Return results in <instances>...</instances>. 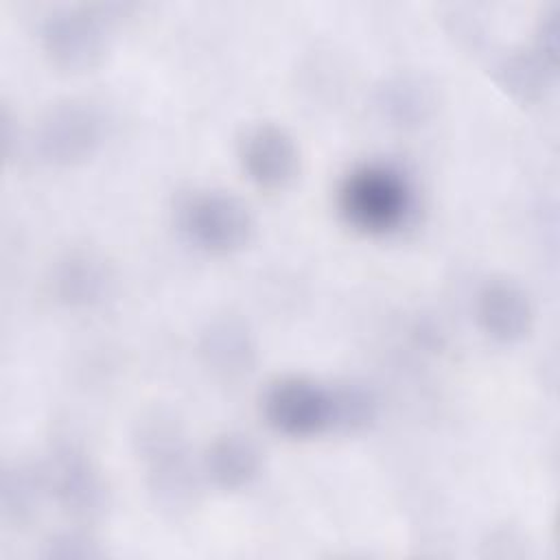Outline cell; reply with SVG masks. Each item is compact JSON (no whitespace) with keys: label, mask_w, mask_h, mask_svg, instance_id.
<instances>
[{"label":"cell","mask_w":560,"mask_h":560,"mask_svg":"<svg viewBox=\"0 0 560 560\" xmlns=\"http://www.w3.org/2000/svg\"><path fill=\"white\" fill-rule=\"evenodd\" d=\"M39 44L55 68L66 72L92 70L109 48L107 20L88 7L55 9L39 26Z\"/></svg>","instance_id":"6"},{"label":"cell","mask_w":560,"mask_h":560,"mask_svg":"<svg viewBox=\"0 0 560 560\" xmlns=\"http://www.w3.org/2000/svg\"><path fill=\"white\" fill-rule=\"evenodd\" d=\"M133 448L147 468L144 483L153 508L171 521L186 518L199 505L201 477L184 424L175 413L153 409L136 422Z\"/></svg>","instance_id":"1"},{"label":"cell","mask_w":560,"mask_h":560,"mask_svg":"<svg viewBox=\"0 0 560 560\" xmlns=\"http://www.w3.org/2000/svg\"><path fill=\"white\" fill-rule=\"evenodd\" d=\"M556 70H551L534 50L514 52L497 68L499 85L521 103H536L549 88Z\"/></svg>","instance_id":"15"},{"label":"cell","mask_w":560,"mask_h":560,"mask_svg":"<svg viewBox=\"0 0 560 560\" xmlns=\"http://www.w3.org/2000/svg\"><path fill=\"white\" fill-rule=\"evenodd\" d=\"M245 175L265 190L287 188L300 168L298 144L287 129L273 122L249 127L238 144Z\"/></svg>","instance_id":"8"},{"label":"cell","mask_w":560,"mask_h":560,"mask_svg":"<svg viewBox=\"0 0 560 560\" xmlns=\"http://www.w3.org/2000/svg\"><path fill=\"white\" fill-rule=\"evenodd\" d=\"M48 494L42 464L13 459L2 466L0 514L9 527H26Z\"/></svg>","instance_id":"13"},{"label":"cell","mask_w":560,"mask_h":560,"mask_svg":"<svg viewBox=\"0 0 560 560\" xmlns=\"http://www.w3.org/2000/svg\"><path fill=\"white\" fill-rule=\"evenodd\" d=\"M376 107L389 125L418 127L433 112V92L422 79L398 74L378 88Z\"/></svg>","instance_id":"14"},{"label":"cell","mask_w":560,"mask_h":560,"mask_svg":"<svg viewBox=\"0 0 560 560\" xmlns=\"http://www.w3.org/2000/svg\"><path fill=\"white\" fill-rule=\"evenodd\" d=\"M262 411L267 422L289 438H311L332 427L330 389L302 376L271 383Z\"/></svg>","instance_id":"7"},{"label":"cell","mask_w":560,"mask_h":560,"mask_svg":"<svg viewBox=\"0 0 560 560\" xmlns=\"http://www.w3.org/2000/svg\"><path fill=\"white\" fill-rule=\"evenodd\" d=\"M105 549L90 534L81 529L61 532L44 542L42 558L46 560H96L103 558Z\"/></svg>","instance_id":"17"},{"label":"cell","mask_w":560,"mask_h":560,"mask_svg":"<svg viewBox=\"0 0 560 560\" xmlns=\"http://www.w3.org/2000/svg\"><path fill=\"white\" fill-rule=\"evenodd\" d=\"M332 398V427L343 431H363L378 416V400L372 389L348 383L330 389Z\"/></svg>","instance_id":"16"},{"label":"cell","mask_w":560,"mask_h":560,"mask_svg":"<svg viewBox=\"0 0 560 560\" xmlns=\"http://www.w3.org/2000/svg\"><path fill=\"white\" fill-rule=\"evenodd\" d=\"M112 289V265L92 249H74L63 254L50 273L52 298L72 311H90L103 304Z\"/></svg>","instance_id":"9"},{"label":"cell","mask_w":560,"mask_h":560,"mask_svg":"<svg viewBox=\"0 0 560 560\" xmlns=\"http://www.w3.org/2000/svg\"><path fill=\"white\" fill-rule=\"evenodd\" d=\"M105 138V118L101 109L81 98H68L50 105L33 131L35 155L57 168L77 166L90 160Z\"/></svg>","instance_id":"5"},{"label":"cell","mask_w":560,"mask_h":560,"mask_svg":"<svg viewBox=\"0 0 560 560\" xmlns=\"http://www.w3.org/2000/svg\"><path fill=\"white\" fill-rule=\"evenodd\" d=\"M203 365L221 378H241L256 365V341L238 317H214L199 337Z\"/></svg>","instance_id":"11"},{"label":"cell","mask_w":560,"mask_h":560,"mask_svg":"<svg viewBox=\"0 0 560 560\" xmlns=\"http://www.w3.org/2000/svg\"><path fill=\"white\" fill-rule=\"evenodd\" d=\"M48 494L79 525L98 523L109 510V490L85 446L72 438L50 442L42 462Z\"/></svg>","instance_id":"3"},{"label":"cell","mask_w":560,"mask_h":560,"mask_svg":"<svg viewBox=\"0 0 560 560\" xmlns=\"http://www.w3.org/2000/svg\"><path fill=\"white\" fill-rule=\"evenodd\" d=\"M477 324L497 343L523 341L534 324V308L527 291L508 278L488 280L477 293Z\"/></svg>","instance_id":"10"},{"label":"cell","mask_w":560,"mask_h":560,"mask_svg":"<svg viewBox=\"0 0 560 560\" xmlns=\"http://www.w3.org/2000/svg\"><path fill=\"white\" fill-rule=\"evenodd\" d=\"M201 468L208 481L219 490L238 492L252 486L260 475L262 453L249 435L223 433L208 444Z\"/></svg>","instance_id":"12"},{"label":"cell","mask_w":560,"mask_h":560,"mask_svg":"<svg viewBox=\"0 0 560 560\" xmlns=\"http://www.w3.org/2000/svg\"><path fill=\"white\" fill-rule=\"evenodd\" d=\"M560 11L553 7L547 13L540 15L538 20V28L534 35V46L532 50L551 68H558V50H560Z\"/></svg>","instance_id":"18"},{"label":"cell","mask_w":560,"mask_h":560,"mask_svg":"<svg viewBox=\"0 0 560 560\" xmlns=\"http://www.w3.org/2000/svg\"><path fill=\"white\" fill-rule=\"evenodd\" d=\"M339 206L346 221L357 230L387 234L407 221L413 192L400 171L387 164H363L343 179Z\"/></svg>","instance_id":"2"},{"label":"cell","mask_w":560,"mask_h":560,"mask_svg":"<svg viewBox=\"0 0 560 560\" xmlns=\"http://www.w3.org/2000/svg\"><path fill=\"white\" fill-rule=\"evenodd\" d=\"M175 219L184 236L210 254H234L249 245L256 223L249 208L225 190H190L179 197Z\"/></svg>","instance_id":"4"}]
</instances>
